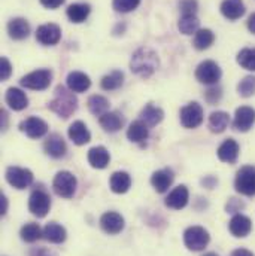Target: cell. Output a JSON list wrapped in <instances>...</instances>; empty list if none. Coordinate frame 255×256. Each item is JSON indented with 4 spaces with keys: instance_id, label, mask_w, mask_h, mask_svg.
I'll use <instances>...</instances> for the list:
<instances>
[{
    "instance_id": "cell-35",
    "label": "cell",
    "mask_w": 255,
    "mask_h": 256,
    "mask_svg": "<svg viewBox=\"0 0 255 256\" xmlns=\"http://www.w3.org/2000/svg\"><path fill=\"white\" fill-rule=\"evenodd\" d=\"M20 237L26 243H36L38 240H41L44 237V230L38 224L29 222L20 230Z\"/></svg>"
},
{
    "instance_id": "cell-20",
    "label": "cell",
    "mask_w": 255,
    "mask_h": 256,
    "mask_svg": "<svg viewBox=\"0 0 255 256\" xmlns=\"http://www.w3.org/2000/svg\"><path fill=\"white\" fill-rule=\"evenodd\" d=\"M239 150H240V148H239L237 142H236L234 138H227V140H224V142L219 144V148H218V150H216V155H218V158H219L222 162L234 164V162L237 161Z\"/></svg>"
},
{
    "instance_id": "cell-1",
    "label": "cell",
    "mask_w": 255,
    "mask_h": 256,
    "mask_svg": "<svg viewBox=\"0 0 255 256\" xmlns=\"http://www.w3.org/2000/svg\"><path fill=\"white\" fill-rule=\"evenodd\" d=\"M160 66V60L155 51L151 48H139L130 60V68L133 73H136L140 78H149L152 76Z\"/></svg>"
},
{
    "instance_id": "cell-27",
    "label": "cell",
    "mask_w": 255,
    "mask_h": 256,
    "mask_svg": "<svg viewBox=\"0 0 255 256\" xmlns=\"http://www.w3.org/2000/svg\"><path fill=\"white\" fill-rule=\"evenodd\" d=\"M67 237L66 228L57 222H50L44 228V238L53 244H62Z\"/></svg>"
},
{
    "instance_id": "cell-11",
    "label": "cell",
    "mask_w": 255,
    "mask_h": 256,
    "mask_svg": "<svg viewBox=\"0 0 255 256\" xmlns=\"http://www.w3.org/2000/svg\"><path fill=\"white\" fill-rule=\"evenodd\" d=\"M60 39H62V28L54 22L42 24L36 30V40L45 46H53L59 44Z\"/></svg>"
},
{
    "instance_id": "cell-29",
    "label": "cell",
    "mask_w": 255,
    "mask_h": 256,
    "mask_svg": "<svg viewBox=\"0 0 255 256\" xmlns=\"http://www.w3.org/2000/svg\"><path fill=\"white\" fill-rule=\"evenodd\" d=\"M91 12V6L88 3H73L67 8L66 14H67V18L75 22V24H81L84 22L88 15Z\"/></svg>"
},
{
    "instance_id": "cell-33",
    "label": "cell",
    "mask_w": 255,
    "mask_h": 256,
    "mask_svg": "<svg viewBox=\"0 0 255 256\" xmlns=\"http://www.w3.org/2000/svg\"><path fill=\"white\" fill-rule=\"evenodd\" d=\"M230 126V115L224 110H216L212 112L209 116V128L212 132H224L227 127Z\"/></svg>"
},
{
    "instance_id": "cell-14",
    "label": "cell",
    "mask_w": 255,
    "mask_h": 256,
    "mask_svg": "<svg viewBox=\"0 0 255 256\" xmlns=\"http://www.w3.org/2000/svg\"><path fill=\"white\" fill-rule=\"evenodd\" d=\"M255 124V109L249 106H240L236 114H234V120H233V127L236 131L240 132H246L249 131L252 126Z\"/></svg>"
},
{
    "instance_id": "cell-41",
    "label": "cell",
    "mask_w": 255,
    "mask_h": 256,
    "mask_svg": "<svg viewBox=\"0 0 255 256\" xmlns=\"http://www.w3.org/2000/svg\"><path fill=\"white\" fill-rule=\"evenodd\" d=\"M179 9L182 15H195L198 9L197 0H179Z\"/></svg>"
},
{
    "instance_id": "cell-5",
    "label": "cell",
    "mask_w": 255,
    "mask_h": 256,
    "mask_svg": "<svg viewBox=\"0 0 255 256\" xmlns=\"http://www.w3.org/2000/svg\"><path fill=\"white\" fill-rule=\"evenodd\" d=\"M78 188V180L70 172H59L53 180V190L62 198H72Z\"/></svg>"
},
{
    "instance_id": "cell-36",
    "label": "cell",
    "mask_w": 255,
    "mask_h": 256,
    "mask_svg": "<svg viewBox=\"0 0 255 256\" xmlns=\"http://www.w3.org/2000/svg\"><path fill=\"white\" fill-rule=\"evenodd\" d=\"M215 42V34L212 30L209 28H200L195 34H194V39H192V45L195 50L198 51H204L207 48H210V45Z\"/></svg>"
},
{
    "instance_id": "cell-50",
    "label": "cell",
    "mask_w": 255,
    "mask_h": 256,
    "mask_svg": "<svg viewBox=\"0 0 255 256\" xmlns=\"http://www.w3.org/2000/svg\"><path fill=\"white\" fill-rule=\"evenodd\" d=\"M248 30L255 34V14H252V15L248 18Z\"/></svg>"
},
{
    "instance_id": "cell-4",
    "label": "cell",
    "mask_w": 255,
    "mask_h": 256,
    "mask_svg": "<svg viewBox=\"0 0 255 256\" xmlns=\"http://www.w3.org/2000/svg\"><path fill=\"white\" fill-rule=\"evenodd\" d=\"M234 188L236 191L246 196L255 195V167L254 166H243L239 168L234 178Z\"/></svg>"
},
{
    "instance_id": "cell-3",
    "label": "cell",
    "mask_w": 255,
    "mask_h": 256,
    "mask_svg": "<svg viewBox=\"0 0 255 256\" xmlns=\"http://www.w3.org/2000/svg\"><path fill=\"white\" fill-rule=\"evenodd\" d=\"M53 80V72L50 68H39L35 72H30L29 74L23 76L20 84L21 86L27 90H35V91H44L51 85Z\"/></svg>"
},
{
    "instance_id": "cell-34",
    "label": "cell",
    "mask_w": 255,
    "mask_h": 256,
    "mask_svg": "<svg viewBox=\"0 0 255 256\" xmlns=\"http://www.w3.org/2000/svg\"><path fill=\"white\" fill-rule=\"evenodd\" d=\"M124 84V73L121 70H112L111 73L105 74L100 80V86L105 91H115Z\"/></svg>"
},
{
    "instance_id": "cell-39",
    "label": "cell",
    "mask_w": 255,
    "mask_h": 256,
    "mask_svg": "<svg viewBox=\"0 0 255 256\" xmlns=\"http://www.w3.org/2000/svg\"><path fill=\"white\" fill-rule=\"evenodd\" d=\"M237 92L240 97H245V98L252 97L255 94V76H252V74L245 76L237 85Z\"/></svg>"
},
{
    "instance_id": "cell-38",
    "label": "cell",
    "mask_w": 255,
    "mask_h": 256,
    "mask_svg": "<svg viewBox=\"0 0 255 256\" xmlns=\"http://www.w3.org/2000/svg\"><path fill=\"white\" fill-rule=\"evenodd\" d=\"M237 64L246 70L255 72V48H245L237 54Z\"/></svg>"
},
{
    "instance_id": "cell-16",
    "label": "cell",
    "mask_w": 255,
    "mask_h": 256,
    "mask_svg": "<svg viewBox=\"0 0 255 256\" xmlns=\"http://www.w3.org/2000/svg\"><path fill=\"white\" fill-rule=\"evenodd\" d=\"M228 230H230L231 236H234L236 238H243V237L249 236V232L252 230V220L248 216L237 213L228 222Z\"/></svg>"
},
{
    "instance_id": "cell-52",
    "label": "cell",
    "mask_w": 255,
    "mask_h": 256,
    "mask_svg": "<svg viewBox=\"0 0 255 256\" xmlns=\"http://www.w3.org/2000/svg\"><path fill=\"white\" fill-rule=\"evenodd\" d=\"M203 256H218L215 252H207V254H204Z\"/></svg>"
},
{
    "instance_id": "cell-19",
    "label": "cell",
    "mask_w": 255,
    "mask_h": 256,
    "mask_svg": "<svg viewBox=\"0 0 255 256\" xmlns=\"http://www.w3.org/2000/svg\"><path fill=\"white\" fill-rule=\"evenodd\" d=\"M5 102L12 110H17V112L24 110L29 106V98H27L26 92L20 88H15V86H11L6 90Z\"/></svg>"
},
{
    "instance_id": "cell-25",
    "label": "cell",
    "mask_w": 255,
    "mask_h": 256,
    "mask_svg": "<svg viewBox=\"0 0 255 256\" xmlns=\"http://www.w3.org/2000/svg\"><path fill=\"white\" fill-rule=\"evenodd\" d=\"M67 134H69V138L78 146H82V144H85V143H88L91 140V132L82 121H75L69 127Z\"/></svg>"
},
{
    "instance_id": "cell-47",
    "label": "cell",
    "mask_w": 255,
    "mask_h": 256,
    "mask_svg": "<svg viewBox=\"0 0 255 256\" xmlns=\"http://www.w3.org/2000/svg\"><path fill=\"white\" fill-rule=\"evenodd\" d=\"M201 185L207 190H213L218 185V179L213 176H206L204 179H201Z\"/></svg>"
},
{
    "instance_id": "cell-45",
    "label": "cell",
    "mask_w": 255,
    "mask_h": 256,
    "mask_svg": "<svg viewBox=\"0 0 255 256\" xmlns=\"http://www.w3.org/2000/svg\"><path fill=\"white\" fill-rule=\"evenodd\" d=\"M29 256H57V254L48 248L41 246V248H32L29 250Z\"/></svg>"
},
{
    "instance_id": "cell-12",
    "label": "cell",
    "mask_w": 255,
    "mask_h": 256,
    "mask_svg": "<svg viewBox=\"0 0 255 256\" xmlns=\"http://www.w3.org/2000/svg\"><path fill=\"white\" fill-rule=\"evenodd\" d=\"M100 226H102V230H103L106 234H109V236H117V234H120V232L124 230L126 220H124V218H123L120 213H117V212H106V213H103L102 218H100Z\"/></svg>"
},
{
    "instance_id": "cell-40",
    "label": "cell",
    "mask_w": 255,
    "mask_h": 256,
    "mask_svg": "<svg viewBox=\"0 0 255 256\" xmlns=\"http://www.w3.org/2000/svg\"><path fill=\"white\" fill-rule=\"evenodd\" d=\"M139 4H140V0H112V8L121 14L134 10Z\"/></svg>"
},
{
    "instance_id": "cell-26",
    "label": "cell",
    "mask_w": 255,
    "mask_h": 256,
    "mask_svg": "<svg viewBox=\"0 0 255 256\" xmlns=\"http://www.w3.org/2000/svg\"><path fill=\"white\" fill-rule=\"evenodd\" d=\"M164 118V112L161 108L155 106L154 103H148L142 112H140V120L148 126V127H155L158 126Z\"/></svg>"
},
{
    "instance_id": "cell-23",
    "label": "cell",
    "mask_w": 255,
    "mask_h": 256,
    "mask_svg": "<svg viewBox=\"0 0 255 256\" xmlns=\"http://www.w3.org/2000/svg\"><path fill=\"white\" fill-rule=\"evenodd\" d=\"M67 88L73 92H85L91 86V79L84 72H70L67 74Z\"/></svg>"
},
{
    "instance_id": "cell-42",
    "label": "cell",
    "mask_w": 255,
    "mask_h": 256,
    "mask_svg": "<svg viewBox=\"0 0 255 256\" xmlns=\"http://www.w3.org/2000/svg\"><path fill=\"white\" fill-rule=\"evenodd\" d=\"M243 208H245V202L240 201V200H237V198H230L228 202L225 204L227 213H231V214H237Z\"/></svg>"
},
{
    "instance_id": "cell-18",
    "label": "cell",
    "mask_w": 255,
    "mask_h": 256,
    "mask_svg": "<svg viewBox=\"0 0 255 256\" xmlns=\"http://www.w3.org/2000/svg\"><path fill=\"white\" fill-rule=\"evenodd\" d=\"M188 200H190V192L188 188L185 185H179L176 186L173 191L170 192L167 196H166V206L169 208H173V210H182L187 204H188Z\"/></svg>"
},
{
    "instance_id": "cell-6",
    "label": "cell",
    "mask_w": 255,
    "mask_h": 256,
    "mask_svg": "<svg viewBox=\"0 0 255 256\" xmlns=\"http://www.w3.org/2000/svg\"><path fill=\"white\" fill-rule=\"evenodd\" d=\"M210 242L209 232L203 226H190L184 232V243L188 250L200 252L203 250Z\"/></svg>"
},
{
    "instance_id": "cell-2",
    "label": "cell",
    "mask_w": 255,
    "mask_h": 256,
    "mask_svg": "<svg viewBox=\"0 0 255 256\" xmlns=\"http://www.w3.org/2000/svg\"><path fill=\"white\" fill-rule=\"evenodd\" d=\"M48 108L60 118L67 120L76 112L78 98L72 90L66 88L63 85H59L54 91V98L48 103Z\"/></svg>"
},
{
    "instance_id": "cell-21",
    "label": "cell",
    "mask_w": 255,
    "mask_h": 256,
    "mask_svg": "<svg viewBox=\"0 0 255 256\" xmlns=\"http://www.w3.org/2000/svg\"><path fill=\"white\" fill-rule=\"evenodd\" d=\"M6 28L9 38L14 40H24L30 34V24L26 18H12Z\"/></svg>"
},
{
    "instance_id": "cell-49",
    "label": "cell",
    "mask_w": 255,
    "mask_h": 256,
    "mask_svg": "<svg viewBox=\"0 0 255 256\" xmlns=\"http://www.w3.org/2000/svg\"><path fill=\"white\" fill-rule=\"evenodd\" d=\"M230 256H255L251 250H248V249H236V250H233L231 252V255Z\"/></svg>"
},
{
    "instance_id": "cell-17",
    "label": "cell",
    "mask_w": 255,
    "mask_h": 256,
    "mask_svg": "<svg viewBox=\"0 0 255 256\" xmlns=\"http://www.w3.org/2000/svg\"><path fill=\"white\" fill-rule=\"evenodd\" d=\"M173 179H175V174L172 172V168H161V170H157L152 173L151 176V185L152 188L157 192L163 194L166 192L173 184Z\"/></svg>"
},
{
    "instance_id": "cell-43",
    "label": "cell",
    "mask_w": 255,
    "mask_h": 256,
    "mask_svg": "<svg viewBox=\"0 0 255 256\" xmlns=\"http://www.w3.org/2000/svg\"><path fill=\"white\" fill-rule=\"evenodd\" d=\"M221 96H222V92H221V88H218V86H210V88L206 91V94H204V98H206V102H207V103H210V104H215V103H218V102H219Z\"/></svg>"
},
{
    "instance_id": "cell-30",
    "label": "cell",
    "mask_w": 255,
    "mask_h": 256,
    "mask_svg": "<svg viewBox=\"0 0 255 256\" xmlns=\"http://www.w3.org/2000/svg\"><path fill=\"white\" fill-rule=\"evenodd\" d=\"M109 186L115 194H126L131 186V178L127 172H115L109 179Z\"/></svg>"
},
{
    "instance_id": "cell-46",
    "label": "cell",
    "mask_w": 255,
    "mask_h": 256,
    "mask_svg": "<svg viewBox=\"0 0 255 256\" xmlns=\"http://www.w3.org/2000/svg\"><path fill=\"white\" fill-rule=\"evenodd\" d=\"M42 6L48 8V9H57L63 4L66 0H39Z\"/></svg>"
},
{
    "instance_id": "cell-7",
    "label": "cell",
    "mask_w": 255,
    "mask_h": 256,
    "mask_svg": "<svg viewBox=\"0 0 255 256\" xmlns=\"http://www.w3.org/2000/svg\"><path fill=\"white\" fill-rule=\"evenodd\" d=\"M221 74H222L221 67L212 60L201 62L195 68V79L200 84H204V85H209V86L216 85L218 80L221 79Z\"/></svg>"
},
{
    "instance_id": "cell-44",
    "label": "cell",
    "mask_w": 255,
    "mask_h": 256,
    "mask_svg": "<svg viewBox=\"0 0 255 256\" xmlns=\"http://www.w3.org/2000/svg\"><path fill=\"white\" fill-rule=\"evenodd\" d=\"M11 74H12L11 62L6 57H2V60H0V78H2V80H8Z\"/></svg>"
},
{
    "instance_id": "cell-28",
    "label": "cell",
    "mask_w": 255,
    "mask_h": 256,
    "mask_svg": "<svg viewBox=\"0 0 255 256\" xmlns=\"http://www.w3.org/2000/svg\"><path fill=\"white\" fill-rule=\"evenodd\" d=\"M99 124L108 132H117L124 126V118L118 112H108L99 116Z\"/></svg>"
},
{
    "instance_id": "cell-10",
    "label": "cell",
    "mask_w": 255,
    "mask_h": 256,
    "mask_svg": "<svg viewBox=\"0 0 255 256\" xmlns=\"http://www.w3.org/2000/svg\"><path fill=\"white\" fill-rule=\"evenodd\" d=\"M203 118V108L197 102H191L181 109V124L185 128H197L201 126Z\"/></svg>"
},
{
    "instance_id": "cell-24",
    "label": "cell",
    "mask_w": 255,
    "mask_h": 256,
    "mask_svg": "<svg viewBox=\"0 0 255 256\" xmlns=\"http://www.w3.org/2000/svg\"><path fill=\"white\" fill-rule=\"evenodd\" d=\"M245 10L246 8L242 0H224L221 3V14L230 21L242 18L245 15Z\"/></svg>"
},
{
    "instance_id": "cell-31",
    "label": "cell",
    "mask_w": 255,
    "mask_h": 256,
    "mask_svg": "<svg viewBox=\"0 0 255 256\" xmlns=\"http://www.w3.org/2000/svg\"><path fill=\"white\" fill-rule=\"evenodd\" d=\"M149 136V130L148 126L142 121V120H137L134 122H131L127 128V138L133 143H142L148 138Z\"/></svg>"
},
{
    "instance_id": "cell-32",
    "label": "cell",
    "mask_w": 255,
    "mask_h": 256,
    "mask_svg": "<svg viewBox=\"0 0 255 256\" xmlns=\"http://www.w3.org/2000/svg\"><path fill=\"white\" fill-rule=\"evenodd\" d=\"M87 106H88V110L96 116H102V115L108 114L109 109H111L109 100L106 97H103V96H99V94L91 96L88 98V102H87Z\"/></svg>"
},
{
    "instance_id": "cell-51",
    "label": "cell",
    "mask_w": 255,
    "mask_h": 256,
    "mask_svg": "<svg viewBox=\"0 0 255 256\" xmlns=\"http://www.w3.org/2000/svg\"><path fill=\"white\" fill-rule=\"evenodd\" d=\"M0 115H2V128H3V130H6V126H8V114H6V110H5V109H2Z\"/></svg>"
},
{
    "instance_id": "cell-37",
    "label": "cell",
    "mask_w": 255,
    "mask_h": 256,
    "mask_svg": "<svg viewBox=\"0 0 255 256\" xmlns=\"http://www.w3.org/2000/svg\"><path fill=\"white\" fill-rule=\"evenodd\" d=\"M178 28L182 34H195L200 30V21L195 15H182L178 22Z\"/></svg>"
},
{
    "instance_id": "cell-48",
    "label": "cell",
    "mask_w": 255,
    "mask_h": 256,
    "mask_svg": "<svg viewBox=\"0 0 255 256\" xmlns=\"http://www.w3.org/2000/svg\"><path fill=\"white\" fill-rule=\"evenodd\" d=\"M6 212H8V198H6L5 194H2L0 195V214L5 216Z\"/></svg>"
},
{
    "instance_id": "cell-22",
    "label": "cell",
    "mask_w": 255,
    "mask_h": 256,
    "mask_svg": "<svg viewBox=\"0 0 255 256\" xmlns=\"http://www.w3.org/2000/svg\"><path fill=\"white\" fill-rule=\"evenodd\" d=\"M88 162L93 168H106L109 161H111V155L108 152V149L105 146H94L88 150Z\"/></svg>"
},
{
    "instance_id": "cell-8",
    "label": "cell",
    "mask_w": 255,
    "mask_h": 256,
    "mask_svg": "<svg viewBox=\"0 0 255 256\" xmlns=\"http://www.w3.org/2000/svg\"><path fill=\"white\" fill-rule=\"evenodd\" d=\"M29 210L38 218H45L51 210V196L44 190H35L29 196Z\"/></svg>"
},
{
    "instance_id": "cell-13",
    "label": "cell",
    "mask_w": 255,
    "mask_h": 256,
    "mask_svg": "<svg viewBox=\"0 0 255 256\" xmlns=\"http://www.w3.org/2000/svg\"><path fill=\"white\" fill-rule=\"evenodd\" d=\"M48 124L38 118V116H30V118H26L24 121H21L20 124V130L30 138H41L44 137L47 132H48Z\"/></svg>"
},
{
    "instance_id": "cell-9",
    "label": "cell",
    "mask_w": 255,
    "mask_h": 256,
    "mask_svg": "<svg viewBox=\"0 0 255 256\" xmlns=\"http://www.w3.org/2000/svg\"><path fill=\"white\" fill-rule=\"evenodd\" d=\"M5 178L8 180V184L11 186H14L15 190H26L33 184V173L29 168H23V167H8Z\"/></svg>"
},
{
    "instance_id": "cell-15",
    "label": "cell",
    "mask_w": 255,
    "mask_h": 256,
    "mask_svg": "<svg viewBox=\"0 0 255 256\" xmlns=\"http://www.w3.org/2000/svg\"><path fill=\"white\" fill-rule=\"evenodd\" d=\"M44 150L48 156H51L54 160H60L67 152V144L60 134L53 132L47 137V140L44 143Z\"/></svg>"
}]
</instances>
